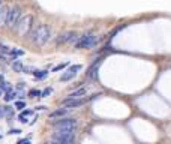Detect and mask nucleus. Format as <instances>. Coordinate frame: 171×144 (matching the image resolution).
Wrapping results in <instances>:
<instances>
[{
    "mask_svg": "<svg viewBox=\"0 0 171 144\" xmlns=\"http://www.w3.org/2000/svg\"><path fill=\"white\" fill-rule=\"evenodd\" d=\"M50 38H51V30H50V27L45 26V24H41V26L35 27V30L30 33V41H32L35 45H38V47L45 45V44L50 41Z\"/></svg>",
    "mask_w": 171,
    "mask_h": 144,
    "instance_id": "1",
    "label": "nucleus"
},
{
    "mask_svg": "<svg viewBox=\"0 0 171 144\" xmlns=\"http://www.w3.org/2000/svg\"><path fill=\"white\" fill-rule=\"evenodd\" d=\"M32 27H33V15H24V17H21V20L18 21V24L15 26V32L18 33V35H21V36H27L29 33H30V30H32Z\"/></svg>",
    "mask_w": 171,
    "mask_h": 144,
    "instance_id": "2",
    "label": "nucleus"
},
{
    "mask_svg": "<svg viewBox=\"0 0 171 144\" xmlns=\"http://www.w3.org/2000/svg\"><path fill=\"white\" fill-rule=\"evenodd\" d=\"M75 138V129H68V131H56L53 140L57 144H72Z\"/></svg>",
    "mask_w": 171,
    "mask_h": 144,
    "instance_id": "3",
    "label": "nucleus"
},
{
    "mask_svg": "<svg viewBox=\"0 0 171 144\" xmlns=\"http://www.w3.org/2000/svg\"><path fill=\"white\" fill-rule=\"evenodd\" d=\"M21 9L18 6H11L8 8V17H6V27L15 29V26L18 24V21L21 20Z\"/></svg>",
    "mask_w": 171,
    "mask_h": 144,
    "instance_id": "4",
    "label": "nucleus"
},
{
    "mask_svg": "<svg viewBox=\"0 0 171 144\" xmlns=\"http://www.w3.org/2000/svg\"><path fill=\"white\" fill-rule=\"evenodd\" d=\"M95 44H96V36L92 33L78 36L77 41L74 42L75 48H92V47H95Z\"/></svg>",
    "mask_w": 171,
    "mask_h": 144,
    "instance_id": "5",
    "label": "nucleus"
},
{
    "mask_svg": "<svg viewBox=\"0 0 171 144\" xmlns=\"http://www.w3.org/2000/svg\"><path fill=\"white\" fill-rule=\"evenodd\" d=\"M56 131H68V129H75L77 126V120L74 119H62V120H57L53 123Z\"/></svg>",
    "mask_w": 171,
    "mask_h": 144,
    "instance_id": "6",
    "label": "nucleus"
},
{
    "mask_svg": "<svg viewBox=\"0 0 171 144\" xmlns=\"http://www.w3.org/2000/svg\"><path fill=\"white\" fill-rule=\"evenodd\" d=\"M78 36L74 32H66V33L59 35V38L56 39V42H57V45H62V44H66V42H75Z\"/></svg>",
    "mask_w": 171,
    "mask_h": 144,
    "instance_id": "7",
    "label": "nucleus"
},
{
    "mask_svg": "<svg viewBox=\"0 0 171 144\" xmlns=\"http://www.w3.org/2000/svg\"><path fill=\"white\" fill-rule=\"evenodd\" d=\"M84 95H86V89H84V87H80L78 90L72 92V93H71V95H69V96H68L63 102H66V101H72V99H81Z\"/></svg>",
    "mask_w": 171,
    "mask_h": 144,
    "instance_id": "8",
    "label": "nucleus"
},
{
    "mask_svg": "<svg viewBox=\"0 0 171 144\" xmlns=\"http://www.w3.org/2000/svg\"><path fill=\"white\" fill-rule=\"evenodd\" d=\"M101 63H102V60H98L95 65H92V68L87 71V77L90 78V80H96V77H98V68L101 66Z\"/></svg>",
    "mask_w": 171,
    "mask_h": 144,
    "instance_id": "9",
    "label": "nucleus"
},
{
    "mask_svg": "<svg viewBox=\"0 0 171 144\" xmlns=\"http://www.w3.org/2000/svg\"><path fill=\"white\" fill-rule=\"evenodd\" d=\"M66 107H68V110L69 108H78V107H81L83 104H84V99L81 98V99H72V101H66V102H63Z\"/></svg>",
    "mask_w": 171,
    "mask_h": 144,
    "instance_id": "10",
    "label": "nucleus"
},
{
    "mask_svg": "<svg viewBox=\"0 0 171 144\" xmlns=\"http://www.w3.org/2000/svg\"><path fill=\"white\" fill-rule=\"evenodd\" d=\"M66 114H68V108H59V110L50 113V119H59V117L63 119Z\"/></svg>",
    "mask_w": 171,
    "mask_h": 144,
    "instance_id": "11",
    "label": "nucleus"
},
{
    "mask_svg": "<svg viewBox=\"0 0 171 144\" xmlns=\"http://www.w3.org/2000/svg\"><path fill=\"white\" fill-rule=\"evenodd\" d=\"M6 17H8V8H0V27L6 26Z\"/></svg>",
    "mask_w": 171,
    "mask_h": 144,
    "instance_id": "12",
    "label": "nucleus"
},
{
    "mask_svg": "<svg viewBox=\"0 0 171 144\" xmlns=\"http://www.w3.org/2000/svg\"><path fill=\"white\" fill-rule=\"evenodd\" d=\"M32 114H33V111H32V110H24V111H21V114L18 116V120H20L21 123H27V120H26V119H27L29 116H32Z\"/></svg>",
    "mask_w": 171,
    "mask_h": 144,
    "instance_id": "13",
    "label": "nucleus"
},
{
    "mask_svg": "<svg viewBox=\"0 0 171 144\" xmlns=\"http://www.w3.org/2000/svg\"><path fill=\"white\" fill-rule=\"evenodd\" d=\"M74 77H75V72H72V71H69V69H68V71H66V72L60 77V81H69V80H72Z\"/></svg>",
    "mask_w": 171,
    "mask_h": 144,
    "instance_id": "14",
    "label": "nucleus"
},
{
    "mask_svg": "<svg viewBox=\"0 0 171 144\" xmlns=\"http://www.w3.org/2000/svg\"><path fill=\"white\" fill-rule=\"evenodd\" d=\"M12 69H14L15 72H23V71H24V65H23L20 60H15V62L12 63Z\"/></svg>",
    "mask_w": 171,
    "mask_h": 144,
    "instance_id": "15",
    "label": "nucleus"
},
{
    "mask_svg": "<svg viewBox=\"0 0 171 144\" xmlns=\"http://www.w3.org/2000/svg\"><path fill=\"white\" fill-rule=\"evenodd\" d=\"M11 114H12V108L11 107H0V117L11 116Z\"/></svg>",
    "mask_w": 171,
    "mask_h": 144,
    "instance_id": "16",
    "label": "nucleus"
},
{
    "mask_svg": "<svg viewBox=\"0 0 171 144\" xmlns=\"http://www.w3.org/2000/svg\"><path fill=\"white\" fill-rule=\"evenodd\" d=\"M33 75H35L36 78H39V80H44V78L48 75V72H47V71H33Z\"/></svg>",
    "mask_w": 171,
    "mask_h": 144,
    "instance_id": "17",
    "label": "nucleus"
},
{
    "mask_svg": "<svg viewBox=\"0 0 171 144\" xmlns=\"http://www.w3.org/2000/svg\"><path fill=\"white\" fill-rule=\"evenodd\" d=\"M66 66H69V63H60V65H57V66L53 68V72H56V71H62V69H65Z\"/></svg>",
    "mask_w": 171,
    "mask_h": 144,
    "instance_id": "18",
    "label": "nucleus"
},
{
    "mask_svg": "<svg viewBox=\"0 0 171 144\" xmlns=\"http://www.w3.org/2000/svg\"><path fill=\"white\" fill-rule=\"evenodd\" d=\"M15 96H17V93H14V92H8L6 96H5V101H14Z\"/></svg>",
    "mask_w": 171,
    "mask_h": 144,
    "instance_id": "19",
    "label": "nucleus"
},
{
    "mask_svg": "<svg viewBox=\"0 0 171 144\" xmlns=\"http://www.w3.org/2000/svg\"><path fill=\"white\" fill-rule=\"evenodd\" d=\"M0 53H3V54H9L11 53V48L6 47V45H2L0 44Z\"/></svg>",
    "mask_w": 171,
    "mask_h": 144,
    "instance_id": "20",
    "label": "nucleus"
},
{
    "mask_svg": "<svg viewBox=\"0 0 171 144\" xmlns=\"http://www.w3.org/2000/svg\"><path fill=\"white\" fill-rule=\"evenodd\" d=\"M50 93H53V89H51V87H47L44 92H41V98H47Z\"/></svg>",
    "mask_w": 171,
    "mask_h": 144,
    "instance_id": "21",
    "label": "nucleus"
},
{
    "mask_svg": "<svg viewBox=\"0 0 171 144\" xmlns=\"http://www.w3.org/2000/svg\"><path fill=\"white\" fill-rule=\"evenodd\" d=\"M29 96H30V98H38V96H39V98H41V92H39V90H30V92H29Z\"/></svg>",
    "mask_w": 171,
    "mask_h": 144,
    "instance_id": "22",
    "label": "nucleus"
},
{
    "mask_svg": "<svg viewBox=\"0 0 171 144\" xmlns=\"http://www.w3.org/2000/svg\"><path fill=\"white\" fill-rule=\"evenodd\" d=\"M81 68H83L81 65H74V66H71V68H69V71H72V72H75V74H77L78 71H81Z\"/></svg>",
    "mask_w": 171,
    "mask_h": 144,
    "instance_id": "23",
    "label": "nucleus"
},
{
    "mask_svg": "<svg viewBox=\"0 0 171 144\" xmlns=\"http://www.w3.org/2000/svg\"><path fill=\"white\" fill-rule=\"evenodd\" d=\"M11 53L14 54V57H17V56H23V54H24V51H21V50H11Z\"/></svg>",
    "mask_w": 171,
    "mask_h": 144,
    "instance_id": "24",
    "label": "nucleus"
},
{
    "mask_svg": "<svg viewBox=\"0 0 171 144\" xmlns=\"http://www.w3.org/2000/svg\"><path fill=\"white\" fill-rule=\"evenodd\" d=\"M15 107H17L18 110H21V108H24V102H21V101H18V102H15Z\"/></svg>",
    "mask_w": 171,
    "mask_h": 144,
    "instance_id": "25",
    "label": "nucleus"
},
{
    "mask_svg": "<svg viewBox=\"0 0 171 144\" xmlns=\"http://www.w3.org/2000/svg\"><path fill=\"white\" fill-rule=\"evenodd\" d=\"M9 134H11V135H14V134H21V131H20V129H11Z\"/></svg>",
    "mask_w": 171,
    "mask_h": 144,
    "instance_id": "26",
    "label": "nucleus"
},
{
    "mask_svg": "<svg viewBox=\"0 0 171 144\" xmlns=\"http://www.w3.org/2000/svg\"><path fill=\"white\" fill-rule=\"evenodd\" d=\"M18 144H30V140H29V138H26V140H23V141H20Z\"/></svg>",
    "mask_w": 171,
    "mask_h": 144,
    "instance_id": "27",
    "label": "nucleus"
},
{
    "mask_svg": "<svg viewBox=\"0 0 171 144\" xmlns=\"http://www.w3.org/2000/svg\"><path fill=\"white\" fill-rule=\"evenodd\" d=\"M2 5H3V0H0V8H2Z\"/></svg>",
    "mask_w": 171,
    "mask_h": 144,
    "instance_id": "28",
    "label": "nucleus"
}]
</instances>
